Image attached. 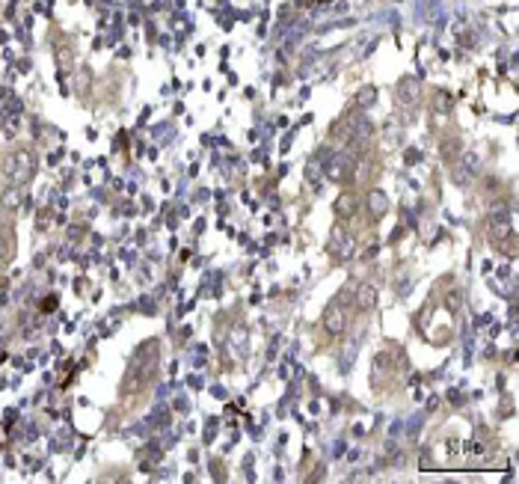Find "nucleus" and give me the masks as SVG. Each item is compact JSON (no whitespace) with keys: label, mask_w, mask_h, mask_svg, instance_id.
Wrapping results in <instances>:
<instances>
[{"label":"nucleus","mask_w":519,"mask_h":484,"mask_svg":"<svg viewBox=\"0 0 519 484\" xmlns=\"http://www.w3.org/2000/svg\"><path fill=\"white\" fill-rule=\"evenodd\" d=\"M418 93H422V84L413 81V77H410V81H404V84H401V98H404L407 104H413L415 98H418Z\"/></svg>","instance_id":"nucleus-8"},{"label":"nucleus","mask_w":519,"mask_h":484,"mask_svg":"<svg viewBox=\"0 0 519 484\" xmlns=\"http://www.w3.org/2000/svg\"><path fill=\"white\" fill-rule=\"evenodd\" d=\"M324 327L333 333V336L344 333V327H347V312H344L342 303H333V306H329V309L324 312Z\"/></svg>","instance_id":"nucleus-4"},{"label":"nucleus","mask_w":519,"mask_h":484,"mask_svg":"<svg viewBox=\"0 0 519 484\" xmlns=\"http://www.w3.org/2000/svg\"><path fill=\"white\" fill-rule=\"evenodd\" d=\"M329 179L338 182V184H344V182H351L353 179V157L351 155H335L333 161H329Z\"/></svg>","instance_id":"nucleus-3"},{"label":"nucleus","mask_w":519,"mask_h":484,"mask_svg":"<svg viewBox=\"0 0 519 484\" xmlns=\"http://www.w3.org/2000/svg\"><path fill=\"white\" fill-rule=\"evenodd\" d=\"M445 306H448V309H451V312L460 309V306H463V291H460V289H451V291H448Z\"/></svg>","instance_id":"nucleus-9"},{"label":"nucleus","mask_w":519,"mask_h":484,"mask_svg":"<svg viewBox=\"0 0 519 484\" xmlns=\"http://www.w3.org/2000/svg\"><path fill=\"white\" fill-rule=\"evenodd\" d=\"M33 170H36V161H33V155L24 152V149H18V152L3 157V175L15 184H24V182L33 179Z\"/></svg>","instance_id":"nucleus-2"},{"label":"nucleus","mask_w":519,"mask_h":484,"mask_svg":"<svg viewBox=\"0 0 519 484\" xmlns=\"http://www.w3.org/2000/svg\"><path fill=\"white\" fill-rule=\"evenodd\" d=\"M155 371H157V342H148L146 348L137 354V360L131 365V374H128V392L146 387V383L155 378Z\"/></svg>","instance_id":"nucleus-1"},{"label":"nucleus","mask_w":519,"mask_h":484,"mask_svg":"<svg viewBox=\"0 0 519 484\" xmlns=\"http://www.w3.org/2000/svg\"><path fill=\"white\" fill-rule=\"evenodd\" d=\"M333 209H335L338 217H353V214H356V193H342V196L335 200Z\"/></svg>","instance_id":"nucleus-7"},{"label":"nucleus","mask_w":519,"mask_h":484,"mask_svg":"<svg viewBox=\"0 0 519 484\" xmlns=\"http://www.w3.org/2000/svg\"><path fill=\"white\" fill-rule=\"evenodd\" d=\"M368 211H371L374 217H380L389 211V196L383 191H371L368 193Z\"/></svg>","instance_id":"nucleus-6"},{"label":"nucleus","mask_w":519,"mask_h":484,"mask_svg":"<svg viewBox=\"0 0 519 484\" xmlns=\"http://www.w3.org/2000/svg\"><path fill=\"white\" fill-rule=\"evenodd\" d=\"M356 306H359V309H362V312H371L374 309V306H377V289H374V285H359V289H356Z\"/></svg>","instance_id":"nucleus-5"}]
</instances>
